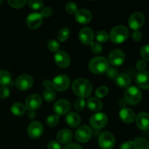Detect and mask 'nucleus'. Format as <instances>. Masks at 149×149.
<instances>
[{"label": "nucleus", "mask_w": 149, "mask_h": 149, "mask_svg": "<svg viewBox=\"0 0 149 149\" xmlns=\"http://www.w3.org/2000/svg\"><path fill=\"white\" fill-rule=\"evenodd\" d=\"M72 91L80 98L87 97L91 95L93 85L91 82L85 79L79 78L76 79L72 84Z\"/></svg>", "instance_id": "obj_1"}, {"label": "nucleus", "mask_w": 149, "mask_h": 149, "mask_svg": "<svg viewBox=\"0 0 149 149\" xmlns=\"http://www.w3.org/2000/svg\"><path fill=\"white\" fill-rule=\"evenodd\" d=\"M109 68L108 60L104 57H95L89 63V69L92 73L95 74H102L106 73Z\"/></svg>", "instance_id": "obj_2"}, {"label": "nucleus", "mask_w": 149, "mask_h": 149, "mask_svg": "<svg viewBox=\"0 0 149 149\" xmlns=\"http://www.w3.org/2000/svg\"><path fill=\"white\" fill-rule=\"evenodd\" d=\"M109 36V39L113 43L121 44L128 38L129 31L125 26H118L111 29Z\"/></svg>", "instance_id": "obj_3"}, {"label": "nucleus", "mask_w": 149, "mask_h": 149, "mask_svg": "<svg viewBox=\"0 0 149 149\" xmlns=\"http://www.w3.org/2000/svg\"><path fill=\"white\" fill-rule=\"evenodd\" d=\"M142 99V92L135 86L128 87L125 93V100L130 106H135Z\"/></svg>", "instance_id": "obj_4"}, {"label": "nucleus", "mask_w": 149, "mask_h": 149, "mask_svg": "<svg viewBox=\"0 0 149 149\" xmlns=\"http://www.w3.org/2000/svg\"><path fill=\"white\" fill-rule=\"evenodd\" d=\"M70 84V79L65 74H61L52 79V87L58 92H63L68 88Z\"/></svg>", "instance_id": "obj_5"}, {"label": "nucleus", "mask_w": 149, "mask_h": 149, "mask_svg": "<svg viewBox=\"0 0 149 149\" xmlns=\"http://www.w3.org/2000/svg\"><path fill=\"white\" fill-rule=\"evenodd\" d=\"M116 139L112 133L105 132L99 136L98 144L101 149H112L115 146Z\"/></svg>", "instance_id": "obj_6"}, {"label": "nucleus", "mask_w": 149, "mask_h": 149, "mask_svg": "<svg viewBox=\"0 0 149 149\" xmlns=\"http://www.w3.org/2000/svg\"><path fill=\"white\" fill-rule=\"evenodd\" d=\"M108 117L104 113H97L93 115L90 119V125L95 130H100L107 125Z\"/></svg>", "instance_id": "obj_7"}, {"label": "nucleus", "mask_w": 149, "mask_h": 149, "mask_svg": "<svg viewBox=\"0 0 149 149\" xmlns=\"http://www.w3.org/2000/svg\"><path fill=\"white\" fill-rule=\"evenodd\" d=\"M92 130L87 125H82L77 130L75 133V138L78 142L84 143L88 142L92 138Z\"/></svg>", "instance_id": "obj_8"}, {"label": "nucleus", "mask_w": 149, "mask_h": 149, "mask_svg": "<svg viewBox=\"0 0 149 149\" xmlns=\"http://www.w3.org/2000/svg\"><path fill=\"white\" fill-rule=\"evenodd\" d=\"M125 55L121 49H116L112 50L109 55L108 62L113 66H119L125 62Z\"/></svg>", "instance_id": "obj_9"}, {"label": "nucleus", "mask_w": 149, "mask_h": 149, "mask_svg": "<svg viewBox=\"0 0 149 149\" xmlns=\"http://www.w3.org/2000/svg\"><path fill=\"white\" fill-rule=\"evenodd\" d=\"M16 87L21 91H26L32 87L33 84V79L29 74H23L16 79Z\"/></svg>", "instance_id": "obj_10"}, {"label": "nucleus", "mask_w": 149, "mask_h": 149, "mask_svg": "<svg viewBox=\"0 0 149 149\" xmlns=\"http://www.w3.org/2000/svg\"><path fill=\"white\" fill-rule=\"evenodd\" d=\"M144 23H145V17L142 13L138 12L131 15L128 20L129 26L134 31H138V29L143 26Z\"/></svg>", "instance_id": "obj_11"}, {"label": "nucleus", "mask_w": 149, "mask_h": 149, "mask_svg": "<svg viewBox=\"0 0 149 149\" xmlns=\"http://www.w3.org/2000/svg\"><path fill=\"white\" fill-rule=\"evenodd\" d=\"M42 103V98L37 94L31 95L26 100L25 107L29 111H35L41 106Z\"/></svg>", "instance_id": "obj_12"}, {"label": "nucleus", "mask_w": 149, "mask_h": 149, "mask_svg": "<svg viewBox=\"0 0 149 149\" xmlns=\"http://www.w3.org/2000/svg\"><path fill=\"white\" fill-rule=\"evenodd\" d=\"M54 58H55V63L60 68H65L69 66L70 63H71V59H70L69 55L65 51L58 50V52H55Z\"/></svg>", "instance_id": "obj_13"}, {"label": "nucleus", "mask_w": 149, "mask_h": 149, "mask_svg": "<svg viewBox=\"0 0 149 149\" xmlns=\"http://www.w3.org/2000/svg\"><path fill=\"white\" fill-rule=\"evenodd\" d=\"M54 111L57 115H65L71 109V103L65 99H60L57 100L53 106Z\"/></svg>", "instance_id": "obj_14"}, {"label": "nucleus", "mask_w": 149, "mask_h": 149, "mask_svg": "<svg viewBox=\"0 0 149 149\" xmlns=\"http://www.w3.org/2000/svg\"><path fill=\"white\" fill-rule=\"evenodd\" d=\"M44 131L43 126L39 122H33L29 125L27 132L29 137L33 139H37L42 135Z\"/></svg>", "instance_id": "obj_15"}, {"label": "nucleus", "mask_w": 149, "mask_h": 149, "mask_svg": "<svg viewBox=\"0 0 149 149\" xmlns=\"http://www.w3.org/2000/svg\"><path fill=\"white\" fill-rule=\"evenodd\" d=\"M79 39L84 45H90L94 39V33L90 28H83L79 32Z\"/></svg>", "instance_id": "obj_16"}, {"label": "nucleus", "mask_w": 149, "mask_h": 149, "mask_svg": "<svg viewBox=\"0 0 149 149\" xmlns=\"http://www.w3.org/2000/svg\"><path fill=\"white\" fill-rule=\"evenodd\" d=\"M43 17L40 13H31L26 19V24L31 29H36L42 25Z\"/></svg>", "instance_id": "obj_17"}, {"label": "nucleus", "mask_w": 149, "mask_h": 149, "mask_svg": "<svg viewBox=\"0 0 149 149\" xmlns=\"http://www.w3.org/2000/svg\"><path fill=\"white\" fill-rule=\"evenodd\" d=\"M92 18V13L86 9H81L75 13V20L80 24H87L91 21Z\"/></svg>", "instance_id": "obj_18"}, {"label": "nucleus", "mask_w": 149, "mask_h": 149, "mask_svg": "<svg viewBox=\"0 0 149 149\" xmlns=\"http://www.w3.org/2000/svg\"><path fill=\"white\" fill-rule=\"evenodd\" d=\"M136 84L141 88L149 90V71H141L136 76Z\"/></svg>", "instance_id": "obj_19"}, {"label": "nucleus", "mask_w": 149, "mask_h": 149, "mask_svg": "<svg viewBox=\"0 0 149 149\" xmlns=\"http://www.w3.org/2000/svg\"><path fill=\"white\" fill-rule=\"evenodd\" d=\"M119 117L121 120L126 124H131L135 120V113L132 109L129 108L122 109L119 112Z\"/></svg>", "instance_id": "obj_20"}, {"label": "nucleus", "mask_w": 149, "mask_h": 149, "mask_svg": "<svg viewBox=\"0 0 149 149\" xmlns=\"http://www.w3.org/2000/svg\"><path fill=\"white\" fill-rule=\"evenodd\" d=\"M136 125L139 129L147 130L149 129V114L146 112L140 113L135 118Z\"/></svg>", "instance_id": "obj_21"}, {"label": "nucleus", "mask_w": 149, "mask_h": 149, "mask_svg": "<svg viewBox=\"0 0 149 149\" xmlns=\"http://www.w3.org/2000/svg\"><path fill=\"white\" fill-rule=\"evenodd\" d=\"M73 138V134L69 130L64 129L59 131L57 134V141L59 143L68 144L71 141Z\"/></svg>", "instance_id": "obj_22"}, {"label": "nucleus", "mask_w": 149, "mask_h": 149, "mask_svg": "<svg viewBox=\"0 0 149 149\" xmlns=\"http://www.w3.org/2000/svg\"><path fill=\"white\" fill-rule=\"evenodd\" d=\"M66 124L71 127H77L81 123V117L79 115L74 112H71L65 117Z\"/></svg>", "instance_id": "obj_23"}, {"label": "nucleus", "mask_w": 149, "mask_h": 149, "mask_svg": "<svg viewBox=\"0 0 149 149\" xmlns=\"http://www.w3.org/2000/svg\"><path fill=\"white\" fill-rule=\"evenodd\" d=\"M87 106L90 111L96 112L101 110L102 108H103V103L99 99L92 97L87 100Z\"/></svg>", "instance_id": "obj_24"}, {"label": "nucleus", "mask_w": 149, "mask_h": 149, "mask_svg": "<svg viewBox=\"0 0 149 149\" xmlns=\"http://www.w3.org/2000/svg\"><path fill=\"white\" fill-rule=\"evenodd\" d=\"M115 83L121 88H126L130 85L131 79L126 74H119L115 78Z\"/></svg>", "instance_id": "obj_25"}, {"label": "nucleus", "mask_w": 149, "mask_h": 149, "mask_svg": "<svg viewBox=\"0 0 149 149\" xmlns=\"http://www.w3.org/2000/svg\"><path fill=\"white\" fill-rule=\"evenodd\" d=\"M134 149H149V142L143 138H136L132 142Z\"/></svg>", "instance_id": "obj_26"}, {"label": "nucleus", "mask_w": 149, "mask_h": 149, "mask_svg": "<svg viewBox=\"0 0 149 149\" xmlns=\"http://www.w3.org/2000/svg\"><path fill=\"white\" fill-rule=\"evenodd\" d=\"M12 82V77L10 73L5 70L0 71V85L7 87Z\"/></svg>", "instance_id": "obj_27"}, {"label": "nucleus", "mask_w": 149, "mask_h": 149, "mask_svg": "<svg viewBox=\"0 0 149 149\" xmlns=\"http://www.w3.org/2000/svg\"><path fill=\"white\" fill-rule=\"evenodd\" d=\"M26 107L24 105L20 103H15L11 106V112L17 116H20L23 115L26 112Z\"/></svg>", "instance_id": "obj_28"}, {"label": "nucleus", "mask_w": 149, "mask_h": 149, "mask_svg": "<svg viewBox=\"0 0 149 149\" xmlns=\"http://www.w3.org/2000/svg\"><path fill=\"white\" fill-rule=\"evenodd\" d=\"M56 97L55 91L52 88H46L43 91V98L47 102L53 101Z\"/></svg>", "instance_id": "obj_29"}, {"label": "nucleus", "mask_w": 149, "mask_h": 149, "mask_svg": "<svg viewBox=\"0 0 149 149\" xmlns=\"http://www.w3.org/2000/svg\"><path fill=\"white\" fill-rule=\"evenodd\" d=\"M70 33H71V31H70L69 29L68 28H63L62 29L59 31L58 34V39L60 42H65L67 39L69 38Z\"/></svg>", "instance_id": "obj_30"}, {"label": "nucleus", "mask_w": 149, "mask_h": 149, "mask_svg": "<svg viewBox=\"0 0 149 149\" xmlns=\"http://www.w3.org/2000/svg\"><path fill=\"white\" fill-rule=\"evenodd\" d=\"M60 121V117L58 115H50L47 118L46 124L49 127H54L58 124Z\"/></svg>", "instance_id": "obj_31"}, {"label": "nucleus", "mask_w": 149, "mask_h": 149, "mask_svg": "<svg viewBox=\"0 0 149 149\" xmlns=\"http://www.w3.org/2000/svg\"><path fill=\"white\" fill-rule=\"evenodd\" d=\"M109 39V36L104 31H99L95 34V39L97 41V43H105Z\"/></svg>", "instance_id": "obj_32"}, {"label": "nucleus", "mask_w": 149, "mask_h": 149, "mask_svg": "<svg viewBox=\"0 0 149 149\" xmlns=\"http://www.w3.org/2000/svg\"><path fill=\"white\" fill-rule=\"evenodd\" d=\"M29 7L33 10H40L43 7L44 2L41 0H31L28 1Z\"/></svg>", "instance_id": "obj_33"}, {"label": "nucleus", "mask_w": 149, "mask_h": 149, "mask_svg": "<svg viewBox=\"0 0 149 149\" xmlns=\"http://www.w3.org/2000/svg\"><path fill=\"white\" fill-rule=\"evenodd\" d=\"M86 106V102L84 98H78L74 102V109L78 111H82Z\"/></svg>", "instance_id": "obj_34"}, {"label": "nucleus", "mask_w": 149, "mask_h": 149, "mask_svg": "<svg viewBox=\"0 0 149 149\" xmlns=\"http://www.w3.org/2000/svg\"><path fill=\"white\" fill-rule=\"evenodd\" d=\"M27 3L26 0H10L8 1V4L13 8L19 9L24 7L25 4Z\"/></svg>", "instance_id": "obj_35"}, {"label": "nucleus", "mask_w": 149, "mask_h": 149, "mask_svg": "<svg viewBox=\"0 0 149 149\" xmlns=\"http://www.w3.org/2000/svg\"><path fill=\"white\" fill-rule=\"evenodd\" d=\"M109 91V88L106 86H101V87L97 89L95 92V95L99 98H102V97H104L107 95Z\"/></svg>", "instance_id": "obj_36"}, {"label": "nucleus", "mask_w": 149, "mask_h": 149, "mask_svg": "<svg viewBox=\"0 0 149 149\" xmlns=\"http://www.w3.org/2000/svg\"><path fill=\"white\" fill-rule=\"evenodd\" d=\"M65 10L68 14L71 15H75V13L78 11L77 10V5L74 2H68L65 4Z\"/></svg>", "instance_id": "obj_37"}, {"label": "nucleus", "mask_w": 149, "mask_h": 149, "mask_svg": "<svg viewBox=\"0 0 149 149\" xmlns=\"http://www.w3.org/2000/svg\"><path fill=\"white\" fill-rule=\"evenodd\" d=\"M47 47L51 52H58V49H59L60 45L56 40H55V39H52V40H49V42H48Z\"/></svg>", "instance_id": "obj_38"}, {"label": "nucleus", "mask_w": 149, "mask_h": 149, "mask_svg": "<svg viewBox=\"0 0 149 149\" xmlns=\"http://www.w3.org/2000/svg\"><path fill=\"white\" fill-rule=\"evenodd\" d=\"M140 53H141V56L142 57L143 59L149 61V45L143 46L140 51Z\"/></svg>", "instance_id": "obj_39"}, {"label": "nucleus", "mask_w": 149, "mask_h": 149, "mask_svg": "<svg viewBox=\"0 0 149 149\" xmlns=\"http://www.w3.org/2000/svg\"><path fill=\"white\" fill-rule=\"evenodd\" d=\"M90 48H91L92 52L94 54H100L101 53L102 50H103L102 46L100 44L97 43V42H92V43L90 44Z\"/></svg>", "instance_id": "obj_40"}, {"label": "nucleus", "mask_w": 149, "mask_h": 149, "mask_svg": "<svg viewBox=\"0 0 149 149\" xmlns=\"http://www.w3.org/2000/svg\"><path fill=\"white\" fill-rule=\"evenodd\" d=\"M10 94V90L6 86H1L0 87V97L2 99H6L9 97Z\"/></svg>", "instance_id": "obj_41"}, {"label": "nucleus", "mask_w": 149, "mask_h": 149, "mask_svg": "<svg viewBox=\"0 0 149 149\" xmlns=\"http://www.w3.org/2000/svg\"><path fill=\"white\" fill-rule=\"evenodd\" d=\"M106 73H107L108 77L111 79H115L118 75H119V74H118L117 70L115 69V68H110V67H109V69L107 70Z\"/></svg>", "instance_id": "obj_42"}, {"label": "nucleus", "mask_w": 149, "mask_h": 149, "mask_svg": "<svg viewBox=\"0 0 149 149\" xmlns=\"http://www.w3.org/2000/svg\"><path fill=\"white\" fill-rule=\"evenodd\" d=\"M47 149H62V147L58 141H52L48 143Z\"/></svg>", "instance_id": "obj_43"}, {"label": "nucleus", "mask_w": 149, "mask_h": 149, "mask_svg": "<svg viewBox=\"0 0 149 149\" xmlns=\"http://www.w3.org/2000/svg\"><path fill=\"white\" fill-rule=\"evenodd\" d=\"M132 39L135 42H140L142 39V33L139 31H135L132 34Z\"/></svg>", "instance_id": "obj_44"}, {"label": "nucleus", "mask_w": 149, "mask_h": 149, "mask_svg": "<svg viewBox=\"0 0 149 149\" xmlns=\"http://www.w3.org/2000/svg\"><path fill=\"white\" fill-rule=\"evenodd\" d=\"M136 68L140 72L141 71H144L146 68V63L144 61H142V60H140L137 62L136 63Z\"/></svg>", "instance_id": "obj_45"}, {"label": "nucleus", "mask_w": 149, "mask_h": 149, "mask_svg": "<svg viewBox=\"0 0 149 149\" xmlns=\"http://www.w3.org/2000/svg\"><path fill=\"white\" fill-rule=\"evenodd\" d=\"M42 15V17H48L52 15V10H51L50 7H45V8L42 9V12L40 13Z\"/></svg>", "instance_id": "obj_46"}, {"label": "nucleus", "mask_w": 149, "mask_h": 149, "mask_svg": "<svg viewBox=\"0 0 149 149\" xmlns=\"http://www.w3.org/2000/svg\"><path fill=\"white\" fill-rule=\"evenodd\" d=\"M63 149H83V148L79 144L72 143H68L66 146H65Z\"/></svg>", "instance_id": "obj_47"}, {"label": "nucleus", "mask_w": 149, "mask_h": 149, "mask_svg": "<svg viewBox=\"0 0 149 149\" xmlns=\"http://www.w3.org/2000/svg\"><path fill=\"white\" fill-rule=\"evenodd\" d=\"M133 148V145H132V141H127V142L123 143L119 147V149H132Z\"/></svg>", "instance_id": "obj_48"}, {"label": "nucleus", "mask_w": 149, "mask_h": 149, "mask_svg": "<svg viewBox=\"0 0 149 149\" xmlns=\"http://www.w3.org/2000/svg\"><path fill=\"white\" fill-rule=\"evenodd\" d=\"M118 105H119V107L122 108V109H125V108H126L127 102L125 101V99H120V100H119V101H118Z\"/></svg>", "instance_id": "obj_49"}, {"label": "nucleus", "mask_w": 149, "mask_h": 149, "mask_svg": "<svg viewBox=\"0 0 149 149\" xmlns=\"http://www.w3.org/2000/svg\"><path fill=\"white\" fill-rule=\"evenodd\" d=\"M43 86L46 88H52V81L50 80H45L43 81Z\"/></svg>", "instance_id": "obj_50"}, {"label": "nucleus", "mask_w": 149, "mask_h": 149, "mask_svg": "<svg viewBox=\"0 0 149 149\" xmlns=\"http://www.w3.org/2000/svg\"><path fill=\"white\" fill-rule=\"evenodd\" d=\"M36 113L35 111H29L28 116H29V119H33L35 117H36Z\"/></svg>", "instance_id": "obj_51"}]
</instances>
